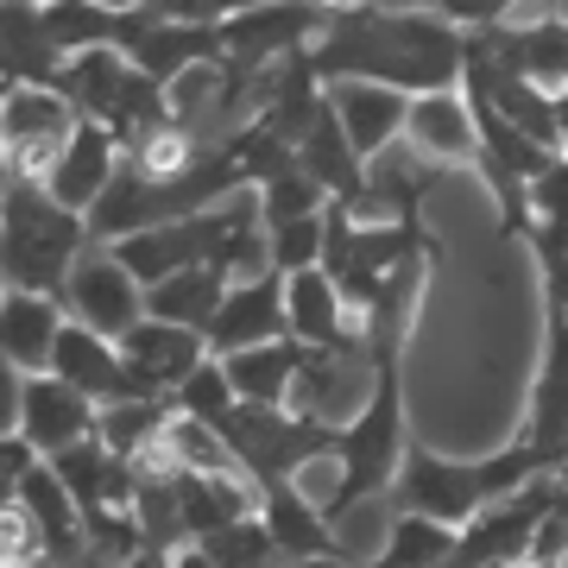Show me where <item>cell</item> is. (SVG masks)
<instances>
[{"instance_id": "obj_1", "label": "cell", "mask_w": 568, "mask_h": 568, "mask_svg": "<svg viewBox=\"0 0 568 568\" xmlns=\"http://www.w3.org/2000/svg\"><path fill=\"white\" fill-rule=\"evenodd\" d=\"M323 82H392L405 95L429 89H462L467 77V26L448 13H410V7H342L335 26L310 44Z\"/></svg>"}, {"instance_id": "obj_2", "label": "cell", "mask_w": 568, "mask_h": 568, "mask_svg": "<svg viewBox=\"0 0 568 568\" xmlns=\"http://www.w3.org/2000/svg\"><path fill=\"white\" fill-rule=\"evenodd\" d=\"M246 190L241 159L227 152V140H215L203 152V164H190L183 178H152L121 152V171L102 190V203L89 209V234L95 241H126V234H145V227L183 222V215H203V209H222V196Z\"/></svg>"}, {"instance_id": "obj_3", "label": "cell", "mask_w": 568, "mask_h": 568, "mask_svg": "<svg viewBox=\"0 0 568 568\" xmlns=\"http://www.w3.org/2000/svg\"><path fill=\"white\" fill-rule=\"evenodd\" d=\"M537 474H549V467H544V455H537L530 436H518L511 448H499L487 462H448L436 448L410 443L405 467H398V480H392V499H398V511H429V518L467 530L487 506H499L506 493H518L525 480H537Z\"/></svg>"}, {"instance_id": "obj_4", "label": "cell", "mask_w": 568, "mask_h": 568, "mask_svg": "<svg viewBox=\"0 0 568 568\" xmlns=\"http://www.w3.org/2000/svg\"><path fill=\"white\" fill-rule=\"evenodd\" d=\"M89 241H95L89 234V215L63 209L44 183L7 178V203H0V272H7L13 291H51V297H63Z\"/></svg>"}, {"instance_id": "obj_5", "label": "cell", "mask_w": 568, "mask_h": 568, "mask_svg": "<svg viewBox=\"0 0 568 568\" xmlns=\"http://www.w3.org/2000/svg\"><path fill=\"white\" fill-rule=\"evenodd\" d=\"M405 448H410V429H405V361H379V386L366 398V410L354 424H342V448H335V487H328L323 511L328 525L347 518V511L373 499V493H386L398 480V467H405Z\"/></svg>"}, {"instance_id": "obj_6", "label": "cell", "mask_w": 568, "mask_h": 568, "mask_svg": "<svg viewBox=\"0 0 568 568\" xmlns=\"http://www.w3.org/2000/svg\"><path fill=\"white\" fill-rule=\"evenodd\" d=\"M335 13H342L335 0H260V7L222 20L227 58H222V77H215L222 114H241L246 89H253L278 58H291V51H304V44L323 39L328 26H335Z\"/></svg>"}, {"instance_id": "obj_7", "label": "cell", "mask_w": 568, "mask_h": 568, "mask_svg": "<svg viewBox=\"0 0 568 568\" xmlns=\"http://www.w3.org/2000/svg\"><path fill=\"white\" fill-rule=\"evenodd\" d=\"M222 443L241 455V474L260 487V480H278V474H297V467L335 455L342 429L323 424V417H304V410H291V405H253V398H241V410L222 424Z\"/></svg>"}, {"instance_id": "obj_8", "label": "cell", "mask_w": 568, "mask_h": 568, "mask_svg": "<svg viewBox=\"0 0 568 568\" xmlns=\"http://www.w3.org/2000/svg\"><path fill=\"white\" fill-rule=\"evenodd\" d=\"M82 108L63 95V89H39V82H20L0 95V140H7V178H32L44 183L51 164L63 159V145L77 133Z\"/></svg>"}, {"instance_id": "obj_9", "label": "cell", "mask_w": 568, "mask_h": 568, "mask_svg": "<svg viewBox=\"0 0 568 568\" xmlns=\"http://www.w3.org/2000/svg\"><path fill=\"white\" fill-rule=\"evenodd\" d=\"M253 209H260V196L241 203V209H203V215H183V222L126 234V241H114V253L126 260V272H133L140 284H159V278H171V272H183V265L215 260V253L227 246V234H234Z\"/></svg>"}, {"instance_id": "obj_10", "label": "cell", "mask_w": 568, "mask_h": 568, "mask_svg": "<svg viewBox=\"0 0 568 568\" xmlns=\"http://www.w3.org/2000/svg\"><path fill=\"white\" fill-rule=\"evenodd\" d=\"M121 51L140 63V70H152L164 89H178L190 70L222 63L227 58V39H222V26H215V20H164V13H152V7H140Z\"/></svg>"}, {"instance_id": "obj_11", "label": "cell", "mask_w": 568, "mask_h": 568, "mask_svg": "<svg viewBox=\"0 0 568 568\" xmlns=\"http://www.w3.org/2000/svg\"><path fill=\"white\" fill-rule=\"evenodd\" d=\"M51 373L58 379H70L77 392H89L95 405H126V398H164V392H152L133 373V361L121 354V342H108L102 328H89V323H63L58 335V354H51Z\"/></svg>"}, {"instance_id": "obj_12", "label": "cell", "mask_w": 568, "mask_h": 568, "mask_svg": "<svg viewBox=\"0 0 568 568\" xmlns=\"http://www.w3.org/2000/svg\"><path fill=\"white\" fill-rule=\"evenodd\" d=\"M70 316L89 328H102L108 342H121L126 328L145 316V284L126 272V260L108 246V253H82L77 272H70V291H63Z\"/></svg>"}, {"instance_id": "obj_13", "label": "cell", "mask_w": 568, "mask_h": 568, "mask_svg": "<svg viewBox=\"0 0 568 568\" xmlns=\"http://www.w3.org/2000/svg\"><path fill=\"white\" fill-rule=\"evenodd\" d=\"M291 335V304H284V272H253L234 278V291L222 297L215 323H209V354H241L253 342H284Z\"/></svg>"}, {"instance_id": "obj_14", "label": "cell", "mask_w": 568, "mask_h": 568, "mask_svg": "<svg viewBox=\"0 0 568 568\" xmlns=\"http://www.w3.org/2000/svg\"><path fill=\"white\" fill-rule=\"evenodd\" d=\"M95 424H102V405L89 392H77L58 373H20V436L39 443V455H58L95 436Z\"/></svg>"}, {"instance_id": "obj_15", "label": "cell", "mask_w": 568, "mask_h": 568, "mask_svg": "<svg viewBox=\"0 0 568 568\" xmlns=\"http://www.w3.org/2000/svg\"><path fill=\"white\" fill-rule=\"evenodd\" d=\"M260 506H265V525H272V537L284 544V556H291L297 568H304V562H361V556H354V549L335 537L323 499H304L291 474H278V480H260Z\"/></svg>"}, {"instance_id": "obj_16", "label": "cell", "mask_w": 568, "mask_h": 568, "mask_svg": "<svg viewBox=\"0 0 568 568\" xmlns=\"http://www.w3.org/2000/svg\"><path fill=\"white\" fill-rule=\"evenodd\" d=\"M525 436L537 443L549 474H568V316H556V310H544V366L530 386Z\"/></svg>"}, {"instance_id": "obj_17", "label": "cell", "mask_w": 568, "mask_h": 568, "mask_svg": "<svg viewBox=\"0 0 568 568\" xmlns=\"http://www.w3.org/2000/svg\"><path fill=\"white\" fill-rule=\"evenodd\" d=\"M121 133L108 121H95V114H82L77 133H70V145H63V159L51 164V178H44V190L58 196L63 209H77V215H89V209L102 203V190L114 183V171H121Z\"/></svg>"}, {"instance_id": "obj_18", "label": "cell", "mask_w": 568, "mask_h": 568, "mask_svg": "<svg viewBox=\"0 0 568 568\" xmlns=\"http://www.w3.org/2000/svg\"><path fill=\"white\" fill-rule=\"evenodd\" d=\"M429 272H436V246H417V253H405V260L386 272L373 310L361 316V335H366V347H373V361H405V335H410V323H417Z\"/></svg>"}, {"instance_id": "obj_19", "label": "cell", "mask_w": 568, "mask_h": 568, "mask_svg": "<svg viewBox=\"0 0 568 568\" xmlns=\"http://www.w3.org/2000/svg\"><path fill=\"white\" fill-rule=\"evenodd\" d=\"M410 145L436 164H487V140H480V121H474V102L467 89H429L410 102Z\"/></svg>"}, {"instance_id": "obj_20", "label": "cell", "mask_w": 568, "mask_h": 568, "mask_svg": "<svg viewBox=\"0 0 568 568\" xmlns=\"http://www.w3.org/2000/svg\"><path fill=\"white\" fill-rule=\"evenodd\" d=\"M121 354L133 361V373L152 392H178L209 361V335L203 328H183V323H164V316H140L121 335Z\"/></svg>"}, {"instance_id": "obj_21", "label": "cell", "mask_w": 568, "mask_h": 568, "mask_svg": "<svg viewBox=\"0 0 568 568\" xmlns=\"http://www.w3.org/2000/svg\"><path fill=\"white\" fill-rule=\"evenodd\" d=\"M328 102H335V114H342L347 140L361 145V159L373 164L386 145H398V133L410 126V102L417 95H405V89H392V82H328Z\"/></svg>"}, {"instance_id": "obj_22", "label": "cell", "mask_w": 568, "mask_h": 568, "mask_svg": "<svg viewBox=\"0 0 568 568\" xmlns=\"http://www.w3.org/2000/svg\"><path fill=\"white\" fill-rule=\"evenodd\" d=\"M63 63L70 58L44 32V0H0V77H7V89H20V82L58 89Z\"/></svg>"}, {"instance_id": "obj_23", "label": "cell", "mask_w": 568, "mask_h": 568, "mask_svg": "<svg viewBox=\"0 0 568 568\" xmlns=\"http://www.w3.org/2000/svg\"><path fill=\"white\" fill-rule=\"evenodd\" d=\"M480 39H487V51L506 70H518V77L544 82V89H568V13H544L537 26H474Z\"/></svg>"}, {"instance_id": "obj_24", "label": "cell", "mask_w": 568, "mask_h": 568, "mask_svg": "<svg viewBox=\"0 0 568 568\" xmlns=\"http://www.w3.org/2000/svg\"><path fill=\"white\" fill-rule=\"evenodd\" d=\"M63 297L51 291H13L7 284V304H0V342H7V361L20 373H51V354H58V335H63Z\"/></svg>"}, {"instance_id": "obj_25", "label": "cell", "mask_w": 568, "mask_h": 568, "mask_svg": "<svg viewBox=\"0 0 568 568\" xmlns=\"http://www.w3.org/2000/svg\"><path fill=\"white\" fill-rule=\"evenodd\" d=\"M304 171L323 183L335 203L361 209L366 196H373V164L361 159V145L347 140V126H342V114H335V102H323V114H316V121H310V133H304Z\"/></svg>"}, {"instance_id": "obj_26", "label": "cell", "mask_w": 568, "mask_h": 568, "mask_svg": "<svg viewBox=\"0 0 568 568\" xmlns=\"http://www.w3.org/2000/svg\"><path fill=\"white\" fill-rule=\"evenodd\" d=\"M227 291H234V265L215 253L203 265H183L171 278L145 284V316H164V323H183V328H203L209 335V323H215V310H222Z\"/></svg>"}, {"instance_id": "obj_27", "label": "cell", "mask_w": 568, "mask_h": 568, "mask_svg": "<svg viewBox=\"0 0 568 568\" xmlns=\"http://www.w3.org/2000/svg\"><path fill=\"white\" fill-rule=\"evenodd\" d=\"M284 304H291V335L310 342V347L361 335V323H354V310H347V297H342V284L328 278V265L291 272V278H284Z\"/></svg>"}, {"instance_id": "obj_28", "label": "cell", "mask_w": 568, "mask_h": 568, "mask_svg": "<svg viewBox=\"0 0 568 568\" xmlns=\"http://www.w3.org/2000/svg\"><path fill=\"white\" fill-rule=\"evenodd\" d=\"M222 361H227V379H234L241 398H253V405H291L297 373H304V361H310V342H297V335H284V342H253V347H241V354H222Z\"/></svg>"}, {"instance_id": "obj_29", "label": "cell", "mask_w": 568, "mask_h": 568, "mask_svg": "<svg viewBox=\"0 0 568 568\" xmlns=\"http://www.w3.org/2000/svg\"><path fill=\"white\" fill-rule=\"evenodd\" d=\"M462 544V530L429 518V511H392V530H386V549L373 562H335V568H443Z\"/></svg>"}, {"instance_id": "obj_30", "label": "cell", "mask_w": 568, "mask_h": 568, "mask_svg": "<svg viewBox=\"0 0 568 568\" xmlns=\"http://www.w3.org/2000/svg\"><path fill=\"white\" fill-rule=\"evenodd\" d=\"M178 493H183V525H190V544L209 537V530H227L253 518V487L241 474H178Z\"/></svg>"}, {"instance_id": "obj_31", "label": "cell", "mask_w": 568, "mask_h": 568, "mask_svg": "<svg viewBox=\"0 0 568 568\" xmlns=\"http://www.w3.org/2000/svg\"><path fill=\"white\" fill-rule=\"evenodd\" d=\"M133 13H114L102 0H44V32L58 39L63 58H77V51H95V44H126Z\"/></svg>"}, {"instance_id": "obj_32", "label": "cell", "mask_w": 568, "mask_h": 568, "mask_svg": "<svg viewBox=\"0 0 568 568\" xmlns=\"http://www.w3.org/2000/svg\"><path fill=\"white\" fill-rule=\"evenodd\" d=\"M126 70H133V58H126L121 44H95V51H77V58L63 63L58 89L82 108V114L108 121V114H114V95H121V82H126Z\"/></svg>"}, {"instance_id": "obj_33", "label": "cell", "mask_w": 568, "mask_h": 568, "mask_svg": "<svg viewBox=\"0 0 568 568\" xmlns=\"http://www.w3.org/2000/svg\"><path fill=\"white\" fill-rule=\"evenodd\" d=\"M171 410H178V398H171V392H164V398H126V405H102V424H95V436H102L114 455H145V448L164 436Z\"/></svg>"}, {"instance_id": "obj_34", "label": "cell", "mask_w": 568, "mask_h": 568, "mask_svg": "<svg viewBox=\"0 0 568 568\" xmlns=\"http://www.w3.org/2000/svg\"><path fill=\"white\" fill-rule=\"evenodd\" d=\"M227 152L241 159L246 190H260V183H272V178H284V171L304 164V145L291 140V133H278V126H265V121H246L241 133H227Z\"/></svg>"}, {"instance_id": "obj_35", "label": "cell", "mask_w": 568, "mask_h": 568, "mask_svg": "<svg viewBox=\"0 0 568 568\" xmlns=\"http://www.w3.org/2000/svg\"><path fill=\"white\" fill-rule=\"evenodd\" d=\"M196 544H203L222 568H278V562H291L284 544L272 537V525H265V511L260 518H241V525H227V530H209V537H196Z\"/></svg>"}, {"instance_id": "obj_36", "label": "cell", "mask_w": 568, "mask_h": 568, "mask_svg": "<svg viewBox=\"0 0 568 568\" xmlns=\"http://www.w3.org/2000/svg\"><path fill=\"white\" fill-rule=\"evenodd\" d=\"M171 398H178V410H190V417H203V424H215V429H222L234 410H241V392H234V379H227V361H222V354H209V361L196 366V373H190L178 392H171Z\"/></svg>"}, {"instance_id": "obj_37", "label": "cell", "mask_w": 568, "mask_h": 568, "mask_svg": "<svg viewBox=\"0 0 568 568\" xmlns=\"http://www.w3.org/2000/svg\"><path fill=\"white\" fill-rule=\"evenodd\" d=\"M335 203L323 183L310 178L304 164L297 171H284V178L260 183V222L265 227H284V222H304V215H323V209Z\"/></svg>"}, {"instance_id": "obj_38", "label": "cell", "mask_w": 568, "mask_h": 568, "mask_svg": "<svg viewBox=\"0 0 568 568\" xmlns=\"http://www.w3.org/2000/svg\"><path fill=\"white\" fill-rule=\"evenodd\" d=\"M525 246L537 253V272H544V310L568 316V222H544V215H537Z\"/></svg>"}, {"instance_id": "obj_39", "label": "cell", "mask_w": 568, "mask_h": 568, "mask_svg": "<svg viewBox=\"0 0 568 568\" xmlns=\"http://www.w3.org/2000/svg\"><path fill=\"white\" fill-rule=\"evenodd\" d=\"M323 234H328V209L323 215H304V222H284V227H265L272 241V272H304V265H323Z\"/></svg>"}, {"instance_id": "obj_40", "label": "cell", "mask_w": 568, "mask_h": 568, "mask_svg": "<svg viewBox=\"0 0 568 568\" xmlns=\"http://www.w3.org/2000/svg\"><path fill=\"white\" fill-rule=\"evenodd\" d=\"M530 203H537L544 222H568V152H556V164L530 183Z\"/></svg>"}, {"instance_id": "obj_41", "label": "cell", "mask_w": 568, "mask_h": 568, "mask_svg": "<svg viewBox=\"0 0 568 568\" xmlns=\"http://www.w3.org/2000/svg\"><path fill=\"white\" fill-rule=\"evenodd\" d=\"M39 462H44V455H39V443H26L20 429H13V436L0 443V474H7V493L20 487V480H26V474H32Z\"/></svg>"}, {"instance_id": "obj_42", "label": "cell", "mask_w": 568, "mask_h": 568, "mask_svg": "<svg viewBox=\"0 0 568 568\" xmlns=\"http://www.w3.org/2000/svg\"><path fill=\"white\" fill-rule=\"evenodd\" d=\"M164 568H222V562H215L203 544H183V549H171V562Z\"/></svg>"}, {"instance_id": "obj_43", "label": "cell", "mask_w": 568, "mask_h": 568, "mask_svg": "<svg viewBox=\"0 0 568 568\" xmlns=\"http://www.w3.org/2000/svg\"><path fill=\"white\" fill-rule=\"evenodd\" d=\"M379 7H410V13H443L448 0H379Z\"/></svg>"}, {"instance_id": "obj_44", "label": "cell", "mask_w": 568, "mask_h": 568, "mask_svg": "<svg viewBox=\"0 0 568 568\" xmlns=\"http://www.w3.org/2000/svg\"><path fill=\"white\" fill-rule=\"evenodd\" d=\"M556 121H562V152H568V89H556Z\"/></svg>"}, {"instance_id": "obj_45", "label": "cell", "mask_w": 568, "mask_h": 568, "mask_svg": "<svg viewBox=\"0 0 568 568\" xmlns=\"http://www.w3.org/2000/svg\"><path fill=\"white\" fill-rule=\"evenodd\" d=\"M102 7H114V13H133V7H152V0H102Z\"/></svg>"}, {"instance_id": "obj_46", "label": "cell", "mask_w": 568, "mask_h": 568, "mask_svg": "<svg viewBox=\"0 0 568 568\" xmlns=\"http://www.w3.org/2000/svg\"><path fill=\"white\" fill-rule=\"evenodd\" d=\"M487 568H525V562H511V556H499V562H487Z\"/></svg>"}, {"instance_id": "obj_47", "label": "cell", "mask_w": 568, "mask_h": 568, "mask_svg": "<svg viewBox=\"0 0 568 568\" xmlns=\"http://www.w3.org/2000/svg\"><path fill=\"white\" fill-rule=\"evenodd\" d=\"M525 568H562V562H525Z\"/></svg>"}, {"instance_id": "obj_48", "label": "cell", "mask_w": 568, "mask_h": 568, "mask_svg": "<svg viewBox=\"0 0 568 568\" xmlns=\"http://www.w3.org/2000/svg\"><path fill=\"white\" fill-rule=\"evenodd\" d=\"M562 480H568V474H562Z\"/></svg>"}]
</instances>
